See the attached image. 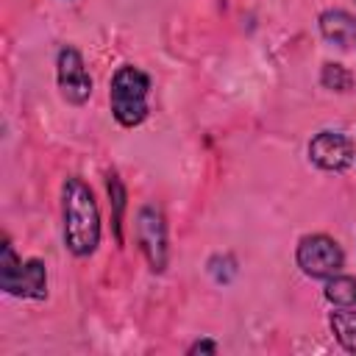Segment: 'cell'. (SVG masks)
Instances as JSON below:
<instances>
[{
    "label": "cell",
    "instance_id": "obj_1",
    "mask_svg": "<svg viewBox=\"0 0 356 356\" xmlns=\"http://www.w3.org/2000/svg\"><path fill=\"white\" fill-rule=\"evenodd\" d=\"M61 234L64 248L86 259L100 245V209L89 184L78 175H70L61 184Z\"/></svg>",
    "mask_w": 356,
    "mask_h": 356
},
{
    "label": "cell",
    "instance_id": "obj_2",
    "mask_svg": "<svg viewBox=\"0 0 356 356\" xmlns=\"http://www.w3.org/2000/svg\"><path fill=\"white\" fill-rule=\"evenodd\" d=\"M150 78L145 70L134 64H120L111 72L108 81V103H111V117L122 128H136L147 120L150 114Z\"/></svg>",
    "mask_w": 356,
    "mask_h": 356
},
{
    "label": "cell",
    "instance_id": "obj_3",
    "mask_svg": "<svg viewBox=\"0 0 356 356\" xmlns=\"http://www.w3.org/2000/svg\"><path fill=\"white\" fill-rule=\"evenodd\" d=\"M0 289L11 298L22 300H44L47 298V267L42 259L22 261L11 242L0 248Z\"/></svg>",
    "mask_w": 356,
    "mask_h": 356
},
{
    "label": "cell",
    "instance_id": "obj_4",
    "mask_svg": "<svg viewBox=\"0 0 356 356\" xmlns=\"http://www.w3.org/2000/svg\"><path fill=\"white\" fill-rule=\"evenodd\" d=\"M295 261H298L300 273L309 278H331L342 270L345 253L334 236L306 234V236H300V242L295 248Z\"/></svg>",
    "mask_w": 356,
    "mask_h": 356
},
{
    "label": "cell",
    "instance_id": "obj_5",
    "mask_svg": "<svg viewBox=\"0 0 356 356\" xmlns=\"http://www.w3.org/2000/svg\"><path fill=\"white\" fill-rule=\"evenodd\" d=\"M134 231H136V245H139L147 267L153 273H164L167 259H170V245H167V220H164L161 209L142 206L136 211Z\"/></svg>",
    "mask_w": 356,
    "mask_h": 356
},
{
    "label": "cell",
    "instance_id": "obj_6",
    "mask_svg": "<svg viewBox=\"0 0 356 356\" xmlns=\"http://www.w3.org/2000/svg\"><path fill=\"white\" fill-rule=\"evenodd\" d=\"M56 83L67 103L83 106L92 97V75L86 70V61L78 47L64 44L56 53Z\"/></svg>",
    "mask_w": 356,
    "mask_h": 356
},
{
    "label": "cell",
    "instance_id": "obj_7",
    "mask_svg": "<svg viewBox=\"0 0 356 356\" xmlns=\"http://www.w3.org/2000/svg\"><path fill=\"white\" fill-rule=\"evenodd\" d=\"M309 161L325 172H345L356 161V145L342 131H320L309 142Z\"/></svg>",
    "mask_w": 356,
    "mask_h": 356
},
{
    "label": "cell",
    "instance_id": "obj_8",
    "mask_svg": "<svg viewBox=\"0 0 356 356\" xmlns=\"http://www.w3.org/2000/svg\"><path fill=\"white\" fill-rule=\"evenodd\" d=\"M317 25H320V33H323L325 42H331V44H337V47H350V44H356V19H353L348 11H342V8H328V11L320 14Z\"/></svg>",
    "mask_w": 356,
    "mask_h": 356
},
{
    "label": "cell",
    "instance_id": "obj_9",
    "mask_svg": "<svg viewBox=\"0 0 356 356\" xmlns=\"http://www.w3.org/2000/svg\"><path fill=\"white\" fill-rule=\"evenodd\" d=\"M106 189H108V203H111V228H114V239L117 245H122V220H125V206H128V192L125 184L117 172L106 175Z\"/></svg>",
    "mask_w": 356,
    "mask_h": 356
},
{
    "label": "cell",
    "instance_id": "obj_10",
    "mask_svg": "<svg viewBox=\"0 0 356 356\" xmlns=\"http://www.w3.org/2000/svg\"><path fill=\"white\" fill-rule=\"evenodd\" d=\"M323 295L331 306H339V309H356V278L353 275H331L325 278V286H323Z\"/></svg>",
    "mask_w": 356,
    "mask_h": 356
},
{
    "label": "cell",
    "instance_id": "obj_11",
    "mask_svg": "<svg viewBox=\"0 0 356 356\" xmlns=\"http://www.w3.org/2000/svg\"><path fill=\"white\" fill-rule=\"evenodd\" d=\"M328 328L348 353H356V312L353 309L337 306V312L328 314Z\"/></svg>",
    "mask_w": 356,
    "mask_h": 356
},
{
    "label": "cell",
    "instance_id": "obj_12",
    "mask_svg": "<svg viewBox=\"0 0 356 356\" xmlns=\"http://www.w3.org/2000/svg\"><path fill=\"white\" fill-rule=\"evenodd\" d=\"M320 83L331 92H350L353 89V72L345 64L325 61L323 70H320Z\"/></svg>",
    "mask_w": 356,
    "mask_h": 356
},
{
    "label": "cell",
    "instance_id": "obj_13",
    "mask_svg": "<svg viewBox=\"0 0 356 356\" xmlns=\"http://www.w3.org/2000/svg\"><path fill=\"white\" fill-rule=\"evenodd\" d=\"M206 267H209V275H211L217 284H231L234 275H236V261H234V256H228V253L211 256Z\"/></svg>",
    "mask_w": 356,
    "mask_h": 356
},
{
    "label": "cell",
    "instance_id": "obj_14",
    "mask_svg": "<svg viewBox=\"0 0 356 356\" xmlns=\"http://www.w3.org/2000/svg\"><path fill=\"white\" fill-rule=\"evenodd\" d=\"M186 353L189 356H195V353H217V342L214 339H197V342H192L186 348Z\"/></svg>",
    "mask_w": 356,
    "mask_h": 356
}]
</instances>
